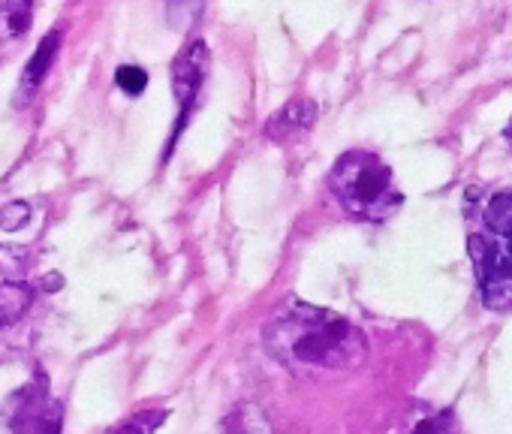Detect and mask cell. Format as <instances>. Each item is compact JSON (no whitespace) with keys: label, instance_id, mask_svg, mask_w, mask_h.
I'll return each mask as SVG.
<instances>
[{"label":"cell","instance_id":"7","mask_svg":"<svg viewBox=\"0 0 512 434\" xmlns=\"http://www.w3.org/2000/svg\"><path fill=\"white\" fill-rule=\"evenodd\" d=\"M58 46H61V34H58V31H49V34L40 40V46H37L34 58L28 61L25 76H22V88H19L22 103L31 100V94L40 88V82L46 79V73H52V64H55V58H58Z\"/></svg>","mask_w":512,"mask_h":434},{"label":"cell","instance_id":"17","mask_svg":"<svg viewBox=\"0 0 512 434\" xmlns=\"http://www.w3.org/2000/svg\"><path fill=\"white\" fill-rule=\"evenodd\" d=\"M503 139H506V145L512 148V121L506 124V130H503Z\"/></svg>","mask_w":512,"mask_h":434},{"label":"cell","instance_id":"8","mask_svg":"<svg viewBox=\"0 0 512 434\" xmlns=\"http://www.w3.org/2000/svg\"><path fill=\"white\" fill-rule=\"evenodd\" d=\"M34 305V287L28 281H0V329L19 323Z\"/></svg>","mask_w":512,"mask_h":434},{"label":"cell","instance_id":"10","mask_svg":"<svg viewBox=\"0 0 512 434\" xmlns=\"http://www.w3.org/2000/svg\"><path fill=\"white\" fill-rule=\"evenodd\" d=\"M482 221L485 227L500 236V239H512V190H500L494 193L485 208H482Z\"/></svg>","mask_w":512,"mask_h":434},{"label":"cell","instance_id":"11","mask_svg":"<svg viewBox=\"0 0 512 434\" xmlns=\"http://www.w3.org/2000/svg\"><path fill=\"white\" fill-rule=\"evenodd\" d=\"M28 263H31V254L25 248L0 245V281H25L31 269Z\"/></svg>","mask_w":512,"mask_h":434},{"label":"cell","instance_id":"16","mask_svg":"<svg viewBox=\"0 0 512 434\" xmlns=\"http://www.w3.org/2000/svg\"><path fill=\"white\" fill-rule=\"evenodd\" d=\"M64 281H61V275H46L43 281H40V287L46 290V293H58V287H61Z\"/></svg>","mask_w":512,"mask_h":434},{"label":"cell","instance_id":"9","mask_svg":"<svg viewBox=\"0 0 512 434\" xmlns=\"http://www.w3.org/2000/svg\"><path fill=\"white\" fill-rule=\"evenodd\" d=\"M34 0H0V40H16L31 28Z\"/></svg>","mask_w":512,"mask_h":434},{"label":"cell","instance_id":"6","mask_svg":"<svg viewBox=\"0 0 512 434\" xmlns=\"http://www.w3.org/2000/svg\"><path fill=\"white\" fill-rule=\"evenodd\" d=\"M317 115H320L317 103H314V100L299 97V100L287 103V106H284V109L269 121L266 136H269L272 142H290V139H296V136L308 133V130L317 124Z\"/></svg>","mask_w":512,"mask_h":434},{"label":"cell","instance_id":"3","mask_svg":"<svg viewBox=\"0 0 512 434\" xmlns=\"http://www.w3.org/2000/svg\"><path fill=\"white\" fill-rule=\"evenodd\" d=\"M467 254L479 281V299L485 311L503 314L512 311V239H500L491 233H470Z\"/></svg>","mask_w":512,"mask_h":434},{"label":"cell","instance_id":"12","mask_svg":"<svg viewBox=\"0 0 512 434\" xmlns=\"http://www.w3.org/2000/svg\"><path fill=\"white\" fill-rule=\"evenodd\" d=\"M199 13H202V0H166V19L178 31L190 28L193 19H199Z\"/></svg>","mask_w":512,"mask_h":434},{"label":"cell","instance_id":"15","mask_svg":"<svg viewBox=\"0 0 512 434\" xmlns=\"http://www.w3.org/2000/svg\"><path fill=\"white\" fill-rule=\"evenodd\" d=\"M163 419H166V410H157L154 416L139 413V416H133L130 422H124V431H154Z\"/></svg>","mask_w":512,"mask_h":434},{"label":"cell","instance_id":"5","mask_svg":"<svg viewBox=\"0 0 512 434\" xmlns=\"http://www.w3.org/2000/svg\"><path fill=\"white\" fill-rule=\"evenodd\" d=\"M10 428L16 431H61V404L43 386H28L10 401Z\"/></svg>","mask_w":512,"mask_h":434},{"label":"cell","instance_id":"2","mask_svg":"<svg viewBox=\"0 0 512 434\" xmlns=\"http://www.w3.org/2000/svg\"><path fill=\"white\" fill-rule=\"evenodd\" d=\"M329 190L353 221L383 224L401 208L392 169L371 151H347L329 172Z\"/></svg>","mask_w":512,"mask_h":434},{"label":"cell","instance_id":"4","mask_svg":"<svg viewBox=\"0 0 512 434\" xmlns=\"http://www.w3.org/2000/svg\"><path fill=\"white\" fill-rule=\"evenodd\" d=\"M208 61H211V58H208V46H205V40H193V43H187V46L178 52V58L172 61V94H175V100H178L181 112H178V130L172 133L169 148H172V142L178 139L181 127L187 124V115H190V109H193V103H196V97H199L202 85H205Z\"/></svg>","mask_w":512,"mask_h":434},{"label":"cell","instance_id":"14","mask_svg":"<svg viewBox=\"0 0 512 434\" xmlns=\"http://www.w3.org/2000/svg\"><path fill=\"white\" fill-rule=\"evenodd\" d=\"M115 82H118V88H121L124 94L139 97V94L148 88V73H145L142 67L127 64V67H118V70H115Z\"/></svg>","mask_w":512,"mask_h":434},{"label":"cell","instance_id":"1","mask_svg":"<svg viewBox=\"0 0 512 434\" xmlns=\"http://www.w3.org/2000/svg\"><path fill=\"white\" fill-rule=\"evenodd\" d=\"M266 350L293 371H350L365 362V335L335 311L290 299L263 326Z\"/></svg>","mask_w":512,"mask_h":434},{"label":"cell","instance_id":"13","mask_svg":"<svg viewBox=\"0 0 512 434\" xmlns=\"http://www.w3.org/2000/svg\"><path fill=\"white\" fill-rule=\"evenodd\" d=\"M28 221H31V205L22 199L7 202L4 208H0V230L4 233H19Z\"/></svg>","mask_w":512,"mask_h":434}]
</instances>
